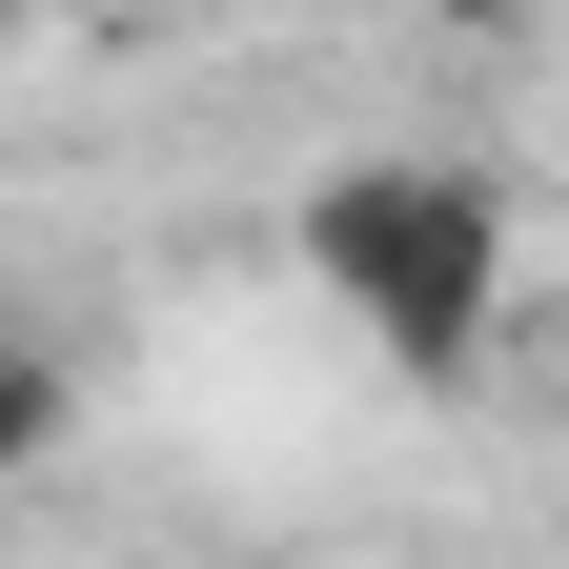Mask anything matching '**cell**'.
<instances>
[{
    "instance_id": "6da1fadb",
    "label": "cell",
    "mask_w": 569,
    "mask_h": 569,
    "mask_svg": "<svg viewBox=\"0 0 569 569\" xmlns=\"http://www.w3.org/2000/svg\"><path fill=\"white\" fill-rule=\"evenodd\" d=\"M284 264H306V306H346L387 346V367H468L488 326H509V203H488L468 163H326L306 224H284Z\"/></svg>"
},
{
    "instance_id": "7a4b0ae2",
    "label": "cell",
    "mask_w": 569,
    "mask_h": 569,
    "mask_svg": "<svg viewBox=\"0 0 569 569\" xmlns=\"http://www.w3.org/2000/svg\"><path fill=\"white\" fill-rule=\"evenodd\" d=\"M61 427H82V367H61V346H0V488H41Z\"/></svg>"
},
{
    "instance_id": "3957f363",
    "label": "cell",
    "mask_w": 569,
    "mask_h": 569,
    "mask_svg": "<svg viewBox=\"0 0 569 569\" xmlns=\"http://www.w3.org/2000/svg\"><path fill=\"white\" fill-rule=\"evenodd\" d=\"M427 21H448V41H509V21H529V0H427Z\"/></svg>"
}]
</instances>
